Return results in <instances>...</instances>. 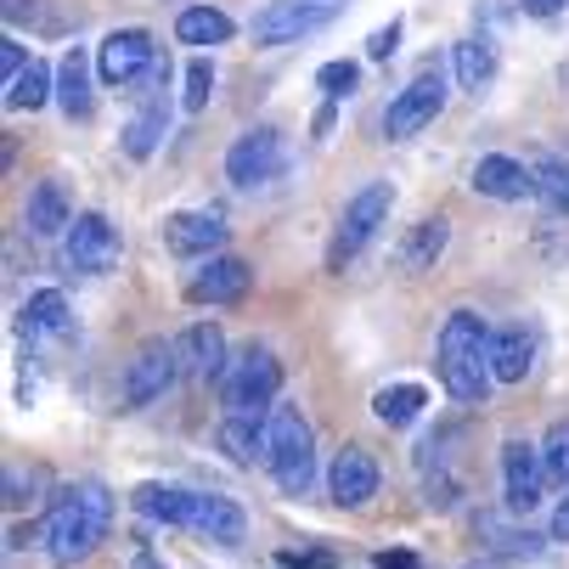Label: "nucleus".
I'll return each mask as SVG.
<instances>
[{
    "instance_id": "obj_24",
    "label": "nucleus",
    "mask_w": 569,
    "mask_h": 569,
    "mask_svg": "<svg viewBox=\"0 0 569 569\" xmlns=\"http://www.w3.org/2000/svg\"><path fill=\"white\" fill-rule=\"evenodd\" d=\"M446 237H451V226H446L440 214H435V220H418V226H412V237L400 242L395 266H400V271H412V277H418V271H429V266L446 254Z\"/></svg>"
},
{
    "instance_id": "obj_31",
    "label": "nucleus",
    "mask_w": 569,
    "mask_h": 569,
    "mask_svg": "<svg viewBox=\"0 0 569 569\" xmlns=\"http://www.w3.org/2000/svg\"><path fill=\"white\" fill-rule=\"evenodd\" d=\"M530 176H536V192L547 198V209L569 214V164H563V158H536Z\"/></svg>"
},
{
    "instance_id": "obj_40",
    "label": "nucleus",
    "mask_w": 569,
    "mask_h": 569,
    "mask_svg": "<svg viewBox=\"0 0 569 569\" xmlns=\"http://www.w3.org/2000/svg\"><path fill=\"white\" fill-rule=\"evenodd\" d=\"M563 7H569V0H525V12H530V18H558Z\"/></svg>"
},
{
    "instance_id": "obj_12",
    "label": "nucleus",
    "mask_w": 569,
    "mask_h": 569,
    "mask_svg": "<svg viewBox=\"0 0 569 569\" xmlns=\"http://www.w3.org/2000/svg\"><path fill=\"white\" fill-rule=\"evenodd\" d=\"M152 68H158V46H152L147 29H113L97 46V73H102V86H113V91L141 86Z\"/></svg>"
},
{
    "instance_id": "obj_2",
    "label": "nucleus",
    "mask_w": 569,
    "mask_h": 569,
    "mask_svg": "<svg viewBox=\"0 0 569 569\" xmlns=\"http://www.w3.org/2000/svg\"><path fill=\"white\" fill-rule=\"evenodd\" d=\"M440 383L462 406H485L491 395V328L473 310H451L440 328Z\"/></svg>"
},
{
    "instance_id": "obj_42",
    "label": "nucleus",
    "mask_w": 569,
    "mask_h": 569,
    "mask_svg": "<svg viewBox=\"0 0 569 569\" xmlns=\"http://www.w3.org/2000/svg\"><path fill=\"white\" fill-rule=\"evenodd\" d=\"M130 569H164V563H158V558H152V552H141V558H136V563H130Z\"/></svg>"
},
{
    "instance_id": "obj_21",
    "label": "nucleus",
    "mask_w": 569,
    "mask_h": 569,
    "mask_svg": "<svg viewBox=\"0 0 569 569\" xmlns=\"http://www.w3.org/2000/svg\"><path fill=\"white\" fill-rule=\"evenodd\" d=\"M57 108H62L68 119H79V124H86V119L97 113V91H91V57L79 51V46H68V57H62V68H57Z\"/></svg>"
},
{
    "instance_id": "obj_3",
    "label": "nucleus",
    "mask_w": 569,
    "mask_h": 569,
    "mask_svg": "<svg viewBox=\"0 0 569 569\" xmlns=\"http://www.w3.org/2000/svg\"><path fill=\"white\" fill-rule=\"evenodd\" d=\"M266 468L277 473V485L288 497H305L310 491V479H316V435L305 423L299 406H271V418H266Z\"/></svg>"
},
{
    "instance_id": "obj_19",
    "label": "nucleus",
    "mask_w": 569,
    "mask_h": 569,
    "mask_svg": "<svg viewBox=\"0 0 569 569\" xmlns=\"http://www.w3.org/2000/svg\"><path fill=\"white\" fill-rule=\"evenodd\" d=\"M68 226H73V209H68L62 181H57V176L34 181V187H29V203H23V231L46 242V237H68Z\"/></svg>"
},
{
    "instance_id": "obj_8",
    "label": "nucleus",
    "mask_w": 569,
    "mask_h": 569,
    "mask_svg": "<svg viewBox=\"0 0 569 569\" xmlns=\"http://www.w3.org/2000/svg\"><path fill=\"white\" fill-rule=\"evenodd\" d=\"M181 372V345L176 339H147L130 361H124V406L141 412V406L164 400V389L176 383Z\"/></svg>"
},
{
    "instance_id": "obj_41",
    "label": "nucleus",
    "mask_w": 569,
    "mask_h": 569,
    "mask_svg": "<svg viewBox=\"0 0 569 569\" xmlns=\"http://www.w3.org/2000/svg\"><path fill=\"white\" fill-rule=\"evenodd\" d=\"M552 541H569V497L552 508Z\"/></svg>"
},
{
    "instance_id": "obj_34",
    "label": "nucleus",
    "mask_w": 569,
    "mask_h": 569,
    "mask_svg": "<svg viewBox=\"0 0 569 569\" xmlns=\"http://www.w3.org/2000/svg\"><path fill=\"white\" fill-rule=\"evenodd\" d=\"M356 79H361V68L345 57V62H321L316 68V86H321V97H328V102H345L350 91H356Z\"/></svg>"
},
{
    "instance_id": "obj_35",
    "label": "nucleus",
    "mask_w": 569,
    "mask_h": 569,
    "mask_svg": "<svg viewBox=\"0 0 569 569\" xmlns=\"http://www.w3.org/2000/svg\"><path fill=\"white\" fill-rule=\"evenodd\" d=\"M541 462H547V479H552V485H569V423H552V429H547Z\"/></svg>"
},
{
    "instance_id": "obj_7",
    "label": "nucleus",
    "mask_w": 569,
    "mask_h": 569,
    "mask_svg": "<svg viewBox=\"0 0 569 569\" xmlns=\"http://www.w3.org/2000/svg\"><path fill=\"white\" fill-rule=\"evenodd\" d=\"M345 12V0H271L254 18V46H299L305 34L328 29Z\"/></svg>"
},
{
    "instance_id": "obj_22",
    "label": "nucleus",
    "mask_w": 569,
    "mask_h": 569,
    "mask_svg": "<svg viewBox=\"0 0 569 569\" xmlns=\"http://www.w3.org/2000/svg\"><path fill=\"white\" fill-rule=\"evenodd\" d=\"M530 367H536V345H530V333H525V328H497V333H491V378H502V383H525Z\"/></svg>"
},
{
    "instance_id": "obj_29",
    "label": "nucleus",
    "mask_w": 569,
    "mask_h": 569,
    "mask_svg": "<svg viewBox=\"0 0 569 569\" xmlns=\"http://www.w3.org/2000/svg\"><path fill=\"white\" fill-rule=\"evenodd\" d=\"M51 97H57V79H51L46 62H29L12 86H7V108H12V113H34V108H46Z\"/></svg>"
},
{
    "instance_id": "obj_37",
    "label": "nucleus",
    "mask_w": 569,
    "mask_h": 569,
    "mask_svg": "<svg viewBox=\"0 0 569 569\" xmlns=\"http://www.w3.org/2000/svg\"><path fill=\"white\" fill-rule=\"evenodd\" d=\"M395 46H400V23L378 29V34L367 40V57H372V62H389V57H395Z\"/></svg>"
},
{
    "instance_id": "obj_38",
    "label": "nucleus",
    "mask_w": 569,
    "mask_h": 569,
    "mask_svg": "<svg viewBox=\"0 0 569 569\" xmlns=\"http://www.w3.org/2000/svg\"><path fill=\"white\" fill-rule=\"evenodd\" d=\"M277 563L282 569H333L328 552H277Z\"/></svg>"
},
{
    "instance_id": "obj_6",
    "label": "nucleus",
    "mask_w": 569,
    "mask_h": 569,
    "mask_svg": "<svg viewBox=\"0 0 569 569\" xmlns=\"http://www.w3.org/2000/svg\"><path fill=\"white\" fill-rule=\"evenodd\" d=\"M389 203H395V187H389V181H372V187H361V192L345 203V220H339L333 249H328V266H333V271H345V260H356L367 242L378 237V226L389 220Z\"/></svg>"
},
{
    "instance_id": "obj_13",
    "label": "nucleus",
    "mask_w": 569,
    "mask_h": 569,
    "mask_svg": "<svg viewBox=\"0 0 569 569\" xmlns=\"http://www.w3.org/2000/svg\"><path fill=\"white\" fill-rule=\"evenodd\" d=\"M541 491H547V462L530 440H508L502 446V497H508V513H530L541 508Z\"/></svg>"
},
{
    "instance_id": "obj_4",
    "label": "nucleus",
    "mask_w": 569,
    "mask_h": 569,
    "mask_svg": "<svg viewBox=\"0 0 569 569\" xmlns=\"http://www.w3.org/2000/svg\"><path fill=\"white\" fill-rule=\"evenodd\" d=\"M277 389H282V361L271 350H249L242 361L226 367L220 378V400H226V418H271L277 406Z\"/></svg>"
},
{
    "instance_id": "obj_27",
    "label": "nucleus",
    "mask_w": 569,
    "mask_h": 569,
    "mask_svg": "<svg viewBox=\"0 0 569 569\" xmlns=\"http://www.w3.org/2000/svg\"><path fill=\"white\" fill-rule=\"evenodd\" d=\"M136 513L187 530V519H192V491H176V485H141V491H136Z\"/></svg>"
},
{
    "instance_id": "obj_39",
    "label": "nucleus",
    "mask_w": 569,
    "mask_h": 569,
    "mask_svg": "<svg viewBox=\"0 0 569 569\" xmlns=\"http://www.w3.org/2000/svg\"><path fill=\"white\" fill-rule=\"evenodd\" d=\"M372 569H423V563H418V552H378Z\"/></svg>"
},
{
    "instance_id": "obj_30",
    "label": "nucleus",
    "mask_w": 569,
    "mask_h": 569,
    "mask_svg": "<svg viewBox=\"0 0 569 569\" xmlns=\"http://www.w3.org/2000/svg\"><path fill=\"white\" fill-rule=\"evenodd\" d=\"M23 328H29V333H68V299H62L57 288L29 293V305H23Z\"/></svg>"
},
{
    "instance_id": "obj_16",
    "label": "nucleus",
    "mask_w": 569,
    "mask_h": 569,
    "mask_svg": "<svg viewBox=\"0 0 569 569\" xmlns=\"http://www.w3.org/2000/svg\"><path fill=\"white\" fill-rule=\"evenodd\" d=\"M164 242H170V254H181V260H198V254L214 260V249L226 242V214H220V209H187V214H170Z\"/></svg>"
},
{
    "instance_id": "obj_36",
    "label": "nucleus",
    "mask_w": 569,
    "mask_h": 569,
    "mask_svg": "<svg viewBox=\"0 0 569 569\" xmlns=\"http://www.w3.org/2000/svg\"><path fill=\"white\" fill-rule=\"evenodd\" d=\"M29 62H34V57H29L18 40H0V73H7V86H12V79H18Z\"/></svg>"
},
{
    "instance_id": "obj_5",
    "label": "nucleus",
    "mask_w": 569,
    "mask_h": 569,
    "mask_svg": "<svg viewBox=\"0 0 569 569\" xmlns=\"http://www.w3.org/2000/svg\"><path fill=\"white\" fill-rule=\"evenodd\" d=\"M282 170H288V147H282V130H277V124L242 130V136L231 141V152H226V181L242 187V192L271 187Z\"/></svg>"
},
{
    "instance_id": "obj_11",
    "label": "nucleus",
    "mask_w": 569,
    "mask_h": 569,
    "mask_svg": "<svg viewBox=\"0 0 569 569\" xmlns=\"http://www.w3.org/2000/svg\"><path fill=\"white\" fill-rule=\"evenodd\" d=\"M170 62H158L147 79H141V108L130 113V124H124V152L130 158H152L158 152V141H164V130H170Z\"/></svg>"
},
{
    "instance_id": "obj_10",
    "label": "nucleus",
    "mask_w": 569,
    "mask_h": 569,
    "mask_svg": "<svg viewBox=\"0 0 569 569\" xmlns=\"http://www.w3.org/2000/svg\"><path fill=\"white\" fill-rule=\"evenodd\" d=\"M440 108H446V79H440V68H423V73H412V86L395 91V102L383 108V136L389 141L418 136L423 124L440 119Z\"/></svg>"
},
{
    "instance_id": "obj_15",
    "label": "nucleus",
    "mask_w": 569,
    "mask_h": 569,
    "mask_svg": "<svg viewBox=\"0 0 569 569\" xmlns=\"http://www.w3.org/2000/svg\"><path fill=\"white\" fill-rule=\"evenodd\" d=\"M468 187H473L479 198L519 203V198L536 192V176H530V164H519V158H508V152H485L479 164H473V176H468Z\"/></svg>"
},
{
    "instance_id": "obj_25",
    "label": "nucleus",
    "mask_w": 569,
    "mask_h": 569,
    "mask_svg": "<svg viewBox=\"0 0 569 569\" xmlns=\"http://www.w3.org/2000/svg\"><path fill=\"white\" fill-rule=\"evenodd\" d=\"M423 406H429L423 383H389V389L372 395V412H378V423H389V429L418 423V418H423Z\"/></svg>"
},
{
    "instance_id": "obj_26",
    "label": "nucleus",
    "mask_w": 569,
    "mask_h": 569,
    "mask_svg": "<svg viewBox=\"0 0 569 569\" xmlns=\"http://www.w3.org/2000/svg\"><path fill=\"white\" fill-rule=\"evenodd\" d=\"M214 440H220V451H226L237 468L266 462V429H260L254 418H226V423L214 429Z\"/></svg>"
},
{
    "instance_id": "obj_28",
    "label": "nucleus",
    "mask_w": 569,
    "mask_h": 569,
    "mask_svg": "<svg viewBox=\"0 0 569 569\" xmlns=\"http://www.w3.org/2000/svg\"><path fill=\"white\" fill-rule=\"evenodd\" d=\"M176 40L181 46H226L231 40V18L220 7H187L176 18Z\"/></svg>"
},
{
    "instance_id": "obj_17",
    "label": "nucleus",
    "mask_w": 569,
    "mask_h": 569,
    "mask_svg": "<svg viewBox=\"0 0 569 569\" xmlns=\"http://www.w3.org/2000/svg\"><path fill=\"white\" fill-rule=\"evenodd\" d=\"M328 491H333L339 508H367L378 497V462L361 446H345L328 468Z\"/></svg>"
},
{
    "instance_id": "obj_18",
    "label": "nucleus",
    "mask_w": 569,
    "mask_h": 569,
    "mask_svg": "<svg viewBox=\"0 0 569 569\" xmlns=\"http://www.w3.org/2000/svg\"><path fill=\"white\" fill-rule=\"evenodd\" d=\"M176 345H181V372H187V378H198V383L226 378L231 361H226V333L214 328V321H192Z\"/></svg>"
},
{
    "instance_id": "obj_33",
    "label": "nucleus",
    "mask_w": 569,
    "mask_h": 569,
    "mask_svg": "<svg viewBox=\"0 0 569 569\" xmlns=\"http://www.w3.org/2000/svg\"><path fill=\"white\" fill-rule=\"evenodd\" d=\"M209 97H214V68H209V57H192V62H187V91H181V108H187V113H203V108H209Z\"/></svg>"
},
{
    "instance_id": "obj_1",
    "label": "nucleus",
    "mask_w": 569,
    "mask_h": 569,
    "mask_svg": "<svg viewBox=\"0 0 569 569\" xmlns=\"http://www.w3.org/2000/svg\"><path fill=\"white\" fill-rule=\"evenodd\" d=\"M108 525H113V497H108V485L86 479V485H68V491L51 497L46 508V558L57 569H73V563H86L102 541H108Z\"/></svg>"
},
{
    "instance_id": "obj_20",
    "label": "nucleus",
    "mask_w": 569,
    "mask_h": 569,
    "mask_svg": "<svg viewBox=\"0 0 569 569\" xmlns=\"http://www.w3.org/2000/svg\"><path fill=\"white\" fill-rule=\"evenodd\" d=\"M187 530L220 541V547H237L242 536H249V519H242V508L231 497H214V491H192V519Z\"/></svg>"
},
{
    "instance_id": "obj_23",
    "label": "nucleus",
    "mask_w": 569,
    "mask_h": 569,
    "mask_svg": "<svg viewBox=\"0 0 569 569\" xmlns=\"http://www.w3.org/2000/svg\"><path fill=\"white\" fill-rule=\"evenodd\" d=\"M451 62H457V86L462 91H485L497 79V46L485 40V34H468V40H457V51H451Z\"/></svg>"
},
{
    "instance_id": "obj_32",
    "label": "nucleus",
    "mask_w": 569,
    "mask_h": 569,
    "mask_svg": "<svg viewBox=\"0 0 569 569\" xmlns=\"http://www.w3.org/2000/svg\"><path fill=\"white\" fill-rule=\"evenodd\" d=\"M7 23L12 29H34V34H62L68 29L46 0H7Z\"/></svg>"
},
{
    "instance_id": "obj_14",
    "label": "nucleus",
    "mask_w": 569,
    "mask_h": 569,
    "mask_svg": "<svg viewBox=\"0 0 569 569\" xmlns=\"http://www.w3.org/2000/svg\"><path fill=\"white\" fill-rule=\"evenodd\" d=\"M249 282H254L249 260H237V254H214V260H203V271H192L187 299H192V305H237L242 293H249Z\"/></svg>"
},
{
    "instance_id": "obj_9",
    "label": "nucleus",
    "mask_w": 569,
    "mask_h": 569,
    "mask_svg": "<svg viewBox=\"0 0 569 569\" xmlns=\"http://www.w3.org/2000/svg\"><path fill=\"white\" fill-rule=\"evenodd\" d=\"M62 260H68V271H79V277L113 271V266H119V231H113V220H108L102 209L73 214V226H68V237H62Z\"/></svg>"
}]
</instances>
